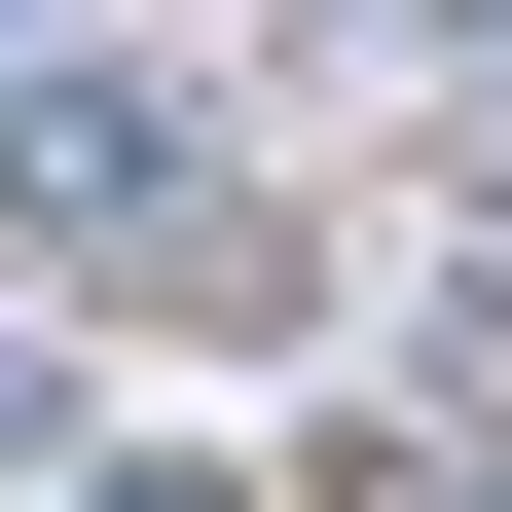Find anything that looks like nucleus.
<instances>
[{
  "instance_id": "obj_1",
  "label": "nucleus",
  "mask_w": 512,
  "mask_h": 512,
  "mask_svg": "<svg viewBox=\"0 0 512 512\" xmlns=\"http://www.w3.org/2000/svg\"><path fill=\"white\" fill-rule=\"evenodd\" d=\"M0 220H37V256H147L183 220V110L147 74H37V110H0Z\"/></svg>"
},
{
  "instance_id": "obj_2",
  "label": "nucleus",
  "mask_w": 512,
  "mask_h": 512,
  "mask_svg": "<svg viewBox=\"0 0 512 512\" xmlns=\"http://www.w3.org/2000/svg\"><path fill=\"white\" fill-rule=\"evenodd\" d=\"M74 512H220V476H183V439H110V476H74Z\"/></svg>"
}]
</instances>
